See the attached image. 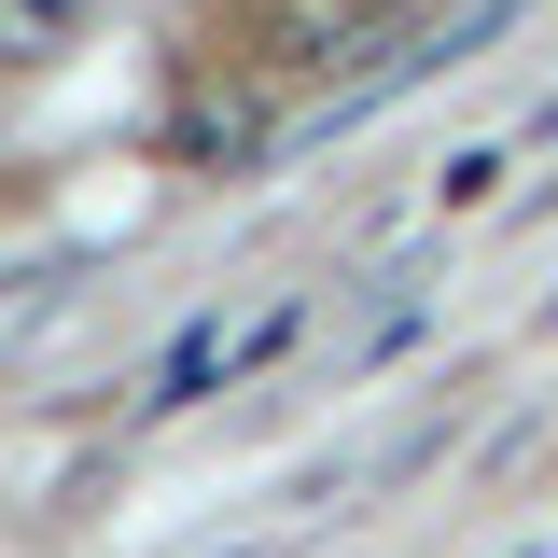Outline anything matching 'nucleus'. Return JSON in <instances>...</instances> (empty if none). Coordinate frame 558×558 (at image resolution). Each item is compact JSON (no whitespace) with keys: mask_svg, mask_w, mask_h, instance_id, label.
<instances>
[{"mask_svg":"<svg viewBox=\"0 0 558 558\" xmlns=\"http://www.w3.org/2000/svg\"><path fill=\"white\" fill-rule=\"evenodd\" d=\"M98 28V0H0V70H57Z\"/></svg>","mask_w":558,"mask_h":558,"instance_id":"f257e3e1","label":"nucleus"}]
</instances>
